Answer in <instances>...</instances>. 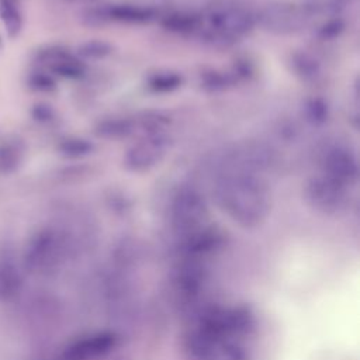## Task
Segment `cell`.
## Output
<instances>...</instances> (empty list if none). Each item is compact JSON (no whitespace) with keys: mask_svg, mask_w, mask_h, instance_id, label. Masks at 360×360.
<instances>
[{"mask_svg":"<svg viewBox=\"0 0 360 360\" xmlns=\"http://www.w3.org/2000/svg\"><path fill=\"white\" fill-rule=\"evenodd\" d=\"M214 194L219 208L242 228H256L269 215L270 193L259 174L225 165Z\"/></svg>","mask_w":360,"mask_h":360,"instance_id":"6da1fadb","label":"cell"},{"mask_svg":"<svg viewBox=\"0 0 360 360\" xmlns=\"http://www.w3.org/2000/svg\"><path fill=\"white\" fill-rule=\"evenodd\" d=\"M170 225L176 242L197 235L210 225V210L204 195L194 187H181L170 204Z\"/></svg>","mask_w":360,"mask_h":360,"instance_id":"7a4b0ae2","label":"cell"},{"mask_svg":"<svg viewBox=\"0 0 360 360\" xmlns=\"http://www.w3.org/2000/svg\"><path fill=\"white\" fill-rule=\"evenodd\" d=\"M256 18L238 4H218L207 14L204 34L217 44H231L252 31Z\"/></svg>","mask_w":360,"mask_h":360,"instance_id":"3957f363","label":"cell"},{"mask_svg":"<svg viewBox=\"0 0 360 360\" xmlns=\"http://www.w3.org/2000/svg\"><path fill=\"white\" fill-rule=\"evenodd\" d=\"M321 173L347 187L357 180L359 163L354 152L345 143H328L319 155Z\"/></svg>","mask_w":360,"mask_h":360,"instance_id":"277c9868","label":"cell"},{"mask_svg":"<svg viewBox=\"0 0 360 360\" xmlns=\"http://www.w3.org/2000/svg\"><path fill=\"white\" fill-rule=\"evenodd\" d=\"M304 194L308 204L322 214H335L346 204V187L323 173L307 181Z\"/></svg>","mask_w":360,"mask_h":360,"instance_id":"5b68a950","label":"cell"},{"mask_svg":"<svg viewBox=\"0 0 360 360\" xmlns=\"http://www.w3.org/2000/svg\"><path fill=\"white\" fill-rule=\"evenodd\" d=\"M308 14L301 6L274 3L266 6L259 14L260 25L273 34L285 35L300 31L307 22Z\"/></svg>","mask_w":360,"mask_h":360,"instance_id":"8992f818","label":"cell"},{"mask_svg":"<svg viewBox=\"0 0 360 360\" xmlns=\"http://www.w3.org/2000/svg\"><path fill=\"white\" fill-rule=\"evenodd\" d=\"M166 150V138L159 134H150L128 149L124 158V166L129 172H146L156 166L165 158Z\"/></svg>","mask_w":360,"mask_h":360,"instance_id":"52a82bcc","label":"cell"},{"mask_svg":"<svg viewBox=\"0 0 360 360\" xmlns=\"http://www.w3.org/2000/svg\"><path fill=\"white\" fill-rule=\"evenodd\" d=\"M60 249V238L52 229L37 232L27 243L24 252V264L31 271L44 270L52 264Z\"/></svg>","mask_w":360,"mask_h":360,"instance_id":"ba28073f","label":"cell"},{"mask_svg":"<svg viewBox=\"0 0 360 360\" xmlns=\"http://www.w3.org/2000/svg\"><path fill=\"white\" fill-rule=\"evenodd\" d=\"M38 62L48 72H52L62 77L77 79L84 73V65L66 49L58 46H51L39 51Z\"/></svg>","mask_w":360,"mask_h":360,"instance_id":"9c48e42d","label":"cell"},{"mask_svg":"<svg viewBox=\"0 0 360 360\" xmlns=\"http://www.w3.org/2000/svg\"><path fill=\"white\" fill-rule=\"evenodd\" d=\"M21 273L11 253L0 255V300H13L21 288Z\"/></svg>","mask_w":360,"mask_h":360,"instance_id":"30bf717a","label":"cell"},{"mask_svg":"<svg viewBox=\"0 0 360 360\" xmlns=\"http://www.w3.org/2000/svg\"><path fill=\"white\" fill-rule=\"evenodd\" d=\"M24 158V143L15 136L0 139V174H8L17 170Z\"/></svg>","mask_w":360,"mask_h":360,"instance_id":"8fae6325","label":"cell"},{"mask_svg":"<svg viewBox=\"0 0 360 360\" xmlns=\"http://www.w3.org/2000/svg\"><path fill=\"white\" fill-rule=\"evenodd\" d=\"M107 14L108 20L143 22L152 18L153 11L150 8L135 4H112L111 7H107Z\"/></svg>","mask_w":360,"mask_h":360,"instance_id":"7c38bea8","label":"cell"},{"mask_svg":"<svg viewBox=\"0 0 360 360\" xmlns=\"http://www.w3.org/2000/svg\"><path fill=\"white\" fill-rule=\"evenodd\" d=\"M291 68L305 82L316 80L321 75L319 62L307 52H295L291 56Z\"/></svg>","mask_w":360,"mask_h":360,"instance_id":"4fadbf2b","label":"cell"},{"mask_svg":"<svg viewBox=\"0 0 360 360\" xmlns=\"http://www.w3.org/2000/svg\"><path fill=\"white\" fill-rule=\"evenodd\" d=\"M0 20L10 37H15L22 24L18 0H0Z\"/></svg>","mask_w":360,"mask_h":360,"instance_id":"5bb4252c","label":"cell"},{"mask_svg":"<svg viewBox=\"0 0 360 360\" xmlns=\"http://www.w3.org/2000/svg\"><path fill=\"white\" fill-rule=\"evenodd\" d=\"M163 25L170 31L186 34V32H193V31L198 30L200 28V20L197 18V15H194L191 13L180 11V13L169 14L165 18Z\"/></svg>","mask_w":360,"mask_h":360,"instance_id":"9a60e30c","label":"cell"},{"mask_svg":"<svg viewBox=\"0 0 360 360\" xmlns=\"http://www.w3.org/2000/svg\"><path fill=\"white\" fill-rule=\"evenodd\" d=\"M149 87L155 91H170L180 86L181 77L173 72H159L149 77Z\"/></svg>","mask_w":360,"mask_h":360,"instance_id":"2e32d148","label":"cell"},{"mask_svg":"<svg viewBox=\"0 0 360 360\" xmlns=\"http://www.w3.org/2000/svg\"><path fill=\"white\" fill-rule=\"evenodd\" d=\"M93 145L83 138H68L63 139L59 145V150L62 155L68 158H80L90 153Z\"/></svg>","mask_w":360,"mask_h":360,"instance_id":"e0dca14e","label":"cell"},{"mask_svg":"<svg viewBox=\"0 0 360 360\" xmlns=\"http://www.w3.org/2000/svg\"><path fill=\"white\" fill-rule=\"evenodd\" d=\"M349 0H302L301 7L304 11L309 14H319V13H329L335 11Z\"/></svg>","mask_w":360,"mask_h":360,"instance_id":"ac0fdd59","label":"cell"},{"mask_svg":"<svg viewBox=\"0 0 360 360\" xmlns=\"http://www.w3.org/2000/svg\"><path fill=\"white\" fill-rule=\"evenodd\" d=\"M304 112L311 124L321 125L328 118V105L319 98H312L305 104Z\"/></svg>","mask_w":360,"mask_h":360,"instance_id":"d6986e66","label":"cell"},{"mask_svg":"<svg viewBox=\"0 0 360 360\" xmlns=\"http://www.w3.org/2000/svg\"><path fill=\"white\" fill-rule=\"evenodd\" d=\"M131 131V122L125 120H108L98 125L97 134L103 136H121Z\"/></svg>","mask_w":360,"mask_h":360,"instance_id":"ffe728a7","label":"cell"},{"mask_svg":"<svg viewBox=\"0 0 360 360\" xmlns=\"http://www.w3.org/2000/svg\"><path fill=\"white\" fill-rule=\"evenodd\" d=\"M28 84L30 87H32L34 90L38 91H49L55 87V80L52 79V76L44 70L39 72H34L30 79H28Z\"/></svg>","mask_w":360,"mask_h":360,"instance_id":"44dd1931","label":"cell"},{"mask_svg":"<svg viewBox=\"0 0 360 360\" xmlns=\"http://www.w3.org/2000/svg\"><path fill=\"white\" fill-rule=\"evenodd\" d=\"M110 52V46L104 42H89L82 48V53L86 56H104Z\"/></svg>","mask_w":360,"mask_h":360,"instance_id":"7402d4cb","label":"cell"},{"mask_svg":"<svg viewBox=\"0 0 360 360\" xmlns=\"http://www.w3.org/2000/svg\"><path fill=\"white\" fill-rule=\"evenodd\" d=\"M32 117L37 121H49L52 118V110L46 104H37L32 108Z\"/></svg>","mask_w":360,"mask_h":360,"instance_id":"603a6c76","label":"cell"},{"mask_svg":"<svg viewBox=\"0 0 360 360\" xmlns=\"http://www.w3.org/2000/svg\"><path fill=\"white\" fill-rule=\"evenodd\" d=\"M342 28H343V25H342V22L340 21H330V22H328L322 30H321V32H319V35L322 37V38H333V37H336L340 31H342Z\"/></svg>","mask_w":360,"mask_h":360,"instance_id":"cb8c5ba5","label":"cell"},{"mask_svg":"<svg viewBox=\"0 0 360 360\" xmlns=\"http://www.w3.org/2000/svg\"><path fill=\"white\" fill-rule=\"evenodd\" d=\"M68 1H72V3H83V1H93V0H68Z\"/></svg>","mask_w":360,"mask_h":360,"instance_id":"d4e9b609","label":"cell"},{"mask_svg":"<svg viewBox=\"0 0 360 360\" xmlns=\"http://www.w3.org/2000/svg\"><path fill=\"white\" fill-rule=\"evenodd\" d=\"M0 45H1V37H0Z\"/></svg>","mask_w":360,"mask_h":360,"instance_id":"484cf974","label":"cell"}]
</instances>
